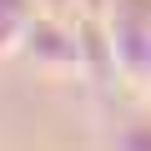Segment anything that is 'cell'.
Masks as SVG:
<instances>
[{
    "label": "cell",
    "mask_w": 151,
    "mask_h": 151,
    "mask_svg": "<svg viewBox=\"0 0 151 151\" xmlns=\"http://www.w3.org/2000/svg\"><path fill=\"white\" fill-rule=\"evenodd\" d=\"M106 45H111V76L131 91H151V0H106Z\"/></svg>",
    "instance_id": "1"
},
{
    "label": "cell",
    "mask_w": 151,
    "mask_h": 151,
    "mask_svg": "<svg viewBox=\"0 0 151 151\" xmlns=\"http://www.w3.org/2000/svg\"><path fill=\"white\" fill-rule=\"evenodd\" d=\"M20 55L35 65V76H45V81H76V76L91 70V45H86L81 20H65V15H50V10L35 15Z\"/></svg>",
    "instance_id": "2"
},
{
    "label": "cell",
    "mask_w": 151,
    "mask_h": 151,
    "mask_svg": "<svg viewBox=\"0 0 151 151\" xmlns=\"http://www.w3.org/2000/svg\"><path fill=\"white\" fill-rule=\"evenodd\" d=\"M35 15H40V0H0V60L20 55Z\"/></svg>",
    "instance_id": "3"
},
{
    "label": "cell",
    "mask_w": 151,
    "mask_h": 151,
    "mask_svg": "<svg viewBox=\"0 0 151 151\" xmlns=\"http://www.w3.org/2000/svg\"><path fill=\"white\" fill-rule=\"evenodd\" d=\"M116 151H151V116H136V121L121 131Z\"/></svg>",
    "instance_id": "4"
}]
</instances>
